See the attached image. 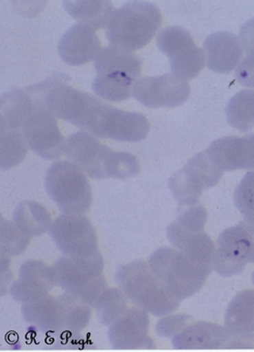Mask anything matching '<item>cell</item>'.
I'll use <instances>...</instances> for the list:
<instances>
[{"instance_id":"cell-1","label":"cell","mask_w":254,"mask_h":352,"mask_svg":"<svg viewBox=\"0 0 254 352\" xmlns=\"http://www.w3.org/2000/svg\"><path fill=\"white\" fill-rule=\"evenodd\" d=\"M65 155L93 179H126L138 175L140 164L135 155L112 151L91 133H74L65 140Z\"/></svg>"},{"instance_id":"cell-2","label":"cell","mask_w":254,"mask_h":352,"mask_svg":"<svg viewBox=\"0 0 254 352\" xmlns=\"http://www.w3.org/2000/svg\"><path fill=\"white\" fill-rule=\"evenodd\" d=\"M115 280L134 306L152 316H168L176 311L182 301L157 276L149 263L141 260L121 265Z\"/></svg>"},{"instance_id":"cell-3","label":"cell","mask_w":254,"mask_h":352,"mask_svg":"<svg viewBox=\"0 0 254 352\" xmlns=\"http://www.w3.org/2000/svg\"><path fill=\"white\" fill-rule=\"evenodd\" d=\"M161 25V11L154 3L130 1L115 9L106 25V36L111 45L135 52L147 46Z\"/></svg>"},{"instance_id":"cell-4","label":"cell","mask_w":254,"mask_h":352,"mask_svg":"<svg viewBox=\"0 0 254 352\" xmlns=\"http://www.w3.org/2000/svg\"><path fill=\"white\" fill-rule=\"evenodd\" d=\"M148 263L157 276L181 300L198 293L213 271L171 247L159 248L151 254Z\"/></svg>"},{"instance_id":"cell-5","label":"cell","mask_w":254,"mask_h":352,"mask_svg":"<svg viewBox=\"0 0 254 352\" xmlns=\"http://www.w3.org/2000/svg\"><path fill=\"white\" fill-rule=\"evenodd\" d=\"M45 189L65 214H85L93 205V190L87 175L72 161H56L49 166Z\"/></svg>"},{"instance_id":"cell-6","label":"cell","mask_w":254,"mask_h":352,"mask_svg":"<svg viewBox=\"0 0 254 352\" xmlns=\"http://www.w3.org/2000/svg\"><path fill=\"white\" fill-rule=\"evenodd\" d=\"M65 76L57 74L46 95L47 109L57 119L93 134L106 102L65 83Z\"/></svg>"},{"instance_id":"cell-7","label":"cell","mask_w":254,"mask_h":352,"mask_svg":"<svg viewBox=\"0 0 254 352\" xmlns=\"http://www.w3.org/2000/svg\"><path fill=\"white\" fill-rule=\"evenodd\" d=\"M25 89L36 104L34 112L26 120L22 129L26 144L39 157L46 160H57L65 155L67 140L60 132L57 118L47 109L48 88L42 84H35Z\"/></svg>"},{"instance_id":"cell-8","label":"cell","mask_w":254,"mask_h":352,"mask_svg":"<svg viewBox=\"0 0 254 352\" xmlns=\"http://www.w3.org/2000/svg\"><path fill=\"white\" fill-rule=\"evenodd\" d=\"M57 285L65 293L71 294L93 307L108 288L104 276V259L102 254L86 259L61 256L52 265Z\"/></svg>"},{"instance_id":"cell-9","label":"cell","mask_w":254,"mask_h":352,"mask_svg":"<svg viewBox=\"0 0 254 352\" xmlns=\"http://www.w3.org/2000/svg\"><path fill=\"white\" fill-rule=\"evenodd\" d=\"M222 176L223 171L205 151L194 155L182 170L174 174L169 187L179 207L197 205L205 189L218 184Z\"/></svg>"},{"instance_id":"cell-10","label":"cell","mask_w":254,"mask_h":352,"mask_svg":"<svg viewBox=\"0 0 254 352\" xmlns=\"http://www.w3.org/2000/svg\"><path fill=\"white\" fill-rule=\"evenodd\" d=\"M248 263H254V224L242 221L218 236L214 270L220 276L229 277L244 272Z\"/></svg>"},{"instance_id":"cell-11","label":"cell","mask_w":254,"mask_h":352,"mask_svg":"<svg viewBox=\"0 0 254 352\" xmlns=\"http://www.w3.org/2000/svg\"><path fill=\"white\" fill-rule=\"evenodd\" d=\"M157 45L169 58L174 76L194 80L205 67V52L196 45L192 34L184 28H166L159 33Z\"/></svg>"},{"instance_id":"cell-12","label":"cell","mask_w":254,"mask_h":352,"mask_svg":"<svg viewBox=\"0 0 254 352\" xmlns=\"http://www.w3.org/2000/svg\"><path fill=\"white\" fill-rule=\"evenodd\" d=\"M49 234L63 256L86 259L100 254L96 230L85 215L62 213L52 222Z\"/></svg>"},{"instance_id":"cell-13","label":"cell","mask_w":254,"mask_h":352,"mask_svg":"<svg viewBox=\"0 0 254 352\" xmlns=\"http://www.w3.org/2000/svg\"><path fill=\"white\" fill-rule=\"evenodd\" d=\"M188 80L172 73L136 80L132 96L148 108H176L189 98Z\"/></svg>"},{"instance_id":"cell-14","label":"cell","mask_w":254,"mask_h":352,"mask_svg":"<svg viewBox=\"0 0 254 352\" xmlns=\"http://www.w3.org/2000/svg\"><path fill=\"white\" fill-rule=\"evenodd\" d=\"M150 124L143 114L117 109L106 104L93 135L98 138H111L117 142L138 143L148 136Z\"/></svg>"},{"instance_id":"cell-15","label":"cell","mask_w":254,"mask_h":352,"mask_svg":"<svg viewBox=\"0 0 254 352\" xmlns=\"http://www.w3.org/2000/svg\"><path fill=\"white\" fill-rule=\"evenodd\" d=\"M177 350L242 349V335H233L226 327L208 322L188 324L172 340Z\"/></svg>"},{"instance_id":"cell-16","label":"cell","mask_w":254,"mask_h":352,"mask_svg":"<svg viewBox=\"0 0 254 352\" xmlns=\"http://www.w3.org/2000/svg\"><path fill=\"white\" fill-rule=\"evenodd\" d=\"M148 314L141 309L128 308L110 325L108 338L117 350L154 349L156 344L148 335Z\"/></svg>"},{"instance_id":"cell-17","label":"cell","mask_w":254,"mask_h":352,"mask_svg":"<svg viewBox=\"0 0 254 352\" xmlns=\"http://www.w3.org/2000/svg\"><path fill=\"white\" fill-rule=\"evenodd\" d=\"M55 286L54 267L39 260H27L19 270V278L12 283L10 294L14 300L30 303L49 295Z\"/></svg>"},{"instance_id":"cell-18","label":"cell","mask_w":254,"mask_h":352,"mask_svg":"<svg viewBox=\"0 0 254 352\" xmlns=\"http://www.w3.org/2000/svg\"><path fill=\"white\" fill-rule=\"evenodd\" d=\"M207 153L223 172L254 170V133L244 138L227 136L214 140Z\"/></svg>"},{"instance_id":"cell-19","label":"cell","mask_w":254,"mask_h":352,"mask_svg":"<svg viewBox=\"0 0 254 352\" xmlns=\"http://www.w3.org/2000/svg\"><path fill=\"white\" fill-rule=\"evenodd\" d=\"M58 50L63 63L78 67L96 59L102 50V43L96 30L78 23L63 34L60 38Z\"/></svg>"},{"instance_id":"cell-20","label":"cell","mask_w":254,"mask_h":352,"mask_svg":"<svg viewBox=\"0 0 254 352\" xmlns=\"http://www.w3.org/2000/svg\"><path fill=\"white\" fill-rule=\"evenodd\" d=\"M166 234L174 248L184 252L197 263L214 269L216 245L203 230H190L174 221L168 228Z\"/></svg>"},{"instance_id":"cell-21","label":"cell","mask_w":254,"mask_h":352,"mask_svg":"<svg viewBox=\"0 0 254 352\" xmlns=\"http://www.w3.org/2000/svg\"><path fill=\"white\" fill-rule=\"evenodd\" d=\"M22 314L24 320L37 331L55 337L65 333V309L60 295H47L39 300L23 303Z\"/></svg>"},{"instance_id":"cell-22","label":"cell","mask_w":254,"mask_h":352,"mask_svg":"<svg viewBox=\"0 0 254 352\" xmlns=\"http://www.w3.org/2000/svg\"><path fill=\"white\" fill-rule=\"evenodd\" d=\"M205 65L213 72L229 73L236 69L242 58L240 39L229 32H216L203 45Z\"/></svg>"},{"instance_id":"cell-23","label":"cell","mask_w":254,"mask_h":352,"mask_svg":"<svg viewBox=\"0 0 254 352\" xmlns=\"http://www.w3.org/2000/svg\"><path fill=\"white\" fill-rule=\"evenodd\" d=\"M1 131L22 132L26 120L34 112L35 100L26 89L13 88L1 96Z\"/></svg>"},{"instance_id":"cell-24","label":"cell","mask_w":254,"mask_h":352,"mask_svg":"<svg viewBox=\"0 0 254 352\" xmlns=\"http://www.w3.org/2000/svg\"><path fill=\"white\" fill-rule=\"evenodd\" d=\"M97 74H122L137 80L141 74V60L136 54L115 45L100 50L95 59Z\"/></svg>"},{"instance_id":"cell-25","label":"cell","mask_w":254,"mask_h":352,"mask_svg":"<svg viewBox=\"0 0 254 352\" xmlns=\"http://www.w3.org/2000/svg\"><path fill=\"white\" fill-rule=\"evenodd\" d=\"M225 327L233 335L254 333V290H242L229 303Z\"/></svg>"},{"instance_id":"cell-26","label":"cell","mask_w":254,"mask_h":352,"mask_svg":"<svg viewBox=\"0 0 254 352\" xmlns=\"http://www.w3.org/2000/svg\"><path fill=\"white\" fill-rule=\"evenodd\" d=\"M13 223L29 237H38L49 231L52 226L48 210L34 200L21 202L13 212Z\"/></svg>"},{"instance_id":"cell-27","label":"cell","mask_w":254,"mask_h":352,"mask_svg":"<svg viewBox=\"0 0 254 352\" xmlns=\"http://www.w3.org/2000/svg\"><path fill=\"white\" fill-rule=\"evenodd\" d=\"M63 7L72 18L93 30L106 28L115 10L111 1H63Z\"/></svg>"},{"instance_id":"cell-28","label":"cell","mask_w":254,"mask_h":352,"mask_svg":"<svg viewBox=\"0 0 254 352\" xmlns=\"http://www.w3.org/2000/svg\"><path fill=\"white\" fill-rule=\"evenodd\" d=\"M135 83L136 80L122 74H97L93 91L99 98L119 102L132 96Z\"/></svg>"},{"instance_id":"cell-29","label":"cell","mask_w":254,"mask_h":352,"mask_svg":"<svg viewBox=\"0 0 254 352\" xmlns=\"http://www.w3.org/2000/svg\"><path fill=\"white\" fill-rule=\"evenodd\" d=\"M226 117L229 124L242 133L254 127V91L244 89L237 93L226 107Z\"/></svg>"},{"instance_id":"cell-30","label":"cell","mask_w":254,"mask_h":352,"mask_svg":"<svg viewBox=\"0 0 254 352\" xmlns=\"http://www.w3.org/2000/svg\"><path fill=\"white\" fill-rule=\"evenodd\" d=\"M93 308L96 311L99 322L104 327H110L128 309L127 298L119 288L108 287L99 296Z\"/></svg>"},{"instance_id":"cell-31","label":"cell","mask_w":254,"mask_h":352,"mask_svg":"<svg viewBox=\"0 0 254 352\" xmlns=\"http://www.w3.org/2000/svg\"><path fill=\"white\" fill-rule=\"evenodd\" d=\"M1 155L0 168L3 171L14 168L25 159L29 146L23 133L18 131H1Z\"/></svg>"},{"instance_id":"cell-32","label":"cell","mask_w":254,"mask_h":352,"mask_svg":"<svg viewBox=\"0 0 254 352\" xmlns=\"http://www.w3.org/2000/svg\"><path fill=\"white\" fill-rule=\"evenodd\" d=\"M1 254L9 256H20L29 246L31 237L24 235L16 224L1 218Z\"/></svg>"},{"instance_id":"cell-33","label":"cell","mask_w":254,"mask_h":352,"mask_svg":"<svg viewBox=\"0 0 254 352\" xmlns=\"http://www.w3.org/2000/svg\"><path fill=\"white\" fill-rule=\"evenodd\" d=\"M233 202L244 221L254 224V171L248 172L235 189Z\"/></svg>"},{"instance_id":"cell-34","label":"cell","mask_w":254,"mask_h":352,"mask_svg":"<svg viewBox=\"0 0 254 352\" xmlns=\"http://www.w3.org/2000/svg\"><path fill=\"white\" fill-rule=\"evenodd\" d=\"M192 321V318L187 314H172L165 316L157 323L156 331L159 336L174 337L182 331Z\"/></svg>"},{"instance_id":"cell-35","label":"cell","mask_w":254,"mask_h":352,"mask_svg":"<svg viewBox=\"0 0 254 352\" xmlns=\"http://www.w3.org/2000/svg\"><path fill=\"white\" fill-rule=\"evenodd\" d=\"M236 78L242 85L254 89V54L246 55L242 63H239Z\"/></svg>"},{"instance_id":"cell-36","label":"cell","mask_w":254,"mask_h":352,"mask_svg":"<svg viewBox=\"0 0 254 352\" xmlns=\"http://www.w3.org/2000/svg\"><path fill=\"white\" fill-rule=\"evenodd\" d=\"M239 39L244 50H246V55L254 54V19H251L242 26Z\"/></svg>"},{"instance_id":"cell-37","label":"cell","mask_w":254,"mask_h":352,"mask_svg":"<svg viewBox=\"0 0 254 352\" xmlns=\"http://www.w3.org/2000/svg\"><path fill=\"white\" fill-rule=\"evenodd\" d=\"M10 258L1 254V296L7 295L10 292V280H12V273L10 272Z\"/></svg>"},{"instance_id":"cell-38","label":"cell","mask_w":254,"mask_h":352,"mask_svg":"<svg viewBox=\"0 0 254 352\" xmlns=\"http://www.w3.org/2000/svg\"><path fill=\"white\" fill-rule=\"evenodd\" d=\"M252 282H253V285H254V272H253V274H252Z\"/></svg>"}]
</instances>
